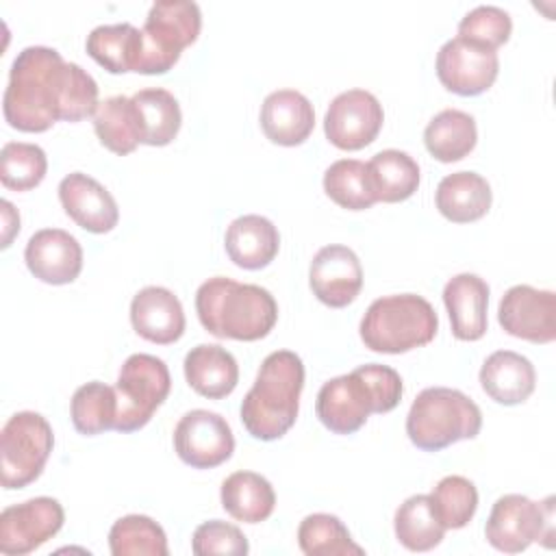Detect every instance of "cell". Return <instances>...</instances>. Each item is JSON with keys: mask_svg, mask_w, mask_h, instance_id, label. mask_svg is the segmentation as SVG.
<instances>
[{"mask_svg": "<svg viewBox=\"0 0 556 556\" xmlns=\"http://www.w3.org/2000/svg\"><path fill=\"white\" fill-rule=\"evenodd\" d=\"M130 324L141 339L169 345L185 332V311L169 289L150 285L135 293L130 302Z\"/></svg>", "mask_w": 556, "mask_h": 556, "instance_id": "obj_19", "label": "cell"}, {"mask_svg": "<svg viewBox=\"0 0 556 556\" xmlns=\"http://www.w3.org/2000/svg\"><path fill=\"white\" fill-rule=\"evenodd\" d=\"M70 415H72L74 428L85 437L115 430V421H117L115 387H109L100 380H91L78 387L72 395Z\"/></svg>", "mask_w": 556, "mask_h": 556, "instance_id": "obj_33", "label": "cell"}, {"mask_svg": "<svg viewBox=\"0 0 556 556\" xmlns=\"http://www.w3.org/2000/svg\"><path fill=\"white\" fill-rule=\"evenodd\" d=\"M497 72V50L458 35L445 41L437 54V76L441 85L458 96L484 93L495 83Z\"/></svg>", "mask_w": 556, "mask_h": 556, "instance_id": "obj_13", "label": "cell"}, {"mask_svg": "<svg viewBox=\"0 0 556 556\" xmlns=\"http://www.w3.org/2000/svg\"><path fill=\"white\" fill-rule=\"evenodd\" d=\"M476 119L458 109H443L428 122L424 130L426 150L441 163L465 159L476 148Z\"/></svg>", "mask_w": 556, "mask_h": 556, "instance_id": "obj_29", "label": "cell"}, {"mask_svg": "<svg viewBox=\"0 0 556 556\" xmlns=\"http://www.w3.org/2000/svg\"><path fill=\"white\" fill-rule=\"evenodd\" d=\"M258 119L265 137L285 148L304 143L315 128L313 104L295 89L271 91L263 100Z\"/></svg>", "mask_w": 556, "mask_h": 556, "instance_id": "obj_20", "label": "cell"}, {"mask_svg": "<svg viewBox=\"0 0 556 556\" xmlns=\"http://www.w3.org/2000/svg\"><path fill=\"white\" fill-rule=\"evenodd\" d=\"M130 100L135 106L141 143L161 148L176 139L182 124V113L178 100L167 89L148 87L132 93Z\"/></svg>", "mask_w": 556, "mask_h": 556, "instance_id": "obj_28", "label": "cell"}, {"mask_svg": "<svg viewBox=\"0 0 556 556\" xmlns=\"http://www.w3.org/2000/svg\"><path fill=\"white\" fill-rule=\"evenodd\" d=\"M308 285L313 295L330 308L352 304L363 289V267L356 252L341 243L319 248L311 261Z\"/></svg>", "mask_w": 556, "mask_h": 556, "instance_id": "obj_16", "label": "cell"}, {"mask_svg": "<svg viewBox=\"0 0 556 556\" xmlns=\"http://www.w3.org/2000/svg\"><path fill=\"white\" fill-rule=\"evenodd\" d=\"M482 391L497 404L515 406L526 402L536 384V371L530 358L513 350H497L480 367Z\"/></svg>", "mask_w": 556, "mask_h": 556, "instance_id": "obj_22", "label": "cell"}, {"mask_svg": "<svg viewBox=\"0 0 556 556\" xmlns=\"http://www.w3.org/2000/svg\"><path fill=\"white\" fill-rule=\"evenodd\" d=\"M28 271L48 285H70L83 269V248L74 235L61 228L37 230L24 250Z\"/></svg>", "mask_w": 556, "mask_h": 556, "instance_id": "obj_17", "label": "cell"}, {"mask_svg": "<svg viewBox=\"0 0 556 556\" xmlns=\"http://www.w3.org/2000/svg\"><path fill=\"white\" fill-rule=\"evenodd\" d=\"M0 208H2V248H9L13 237L20 232V215L9 200H2Z\"/></svg>", "mask_w": 556, "mask_h": 556, "instance_id": "obj_41", "label": "cell"}, {"mask_svg": "<svg viewBox=\"0 0 556 556\" xmlns=\"http://www.w3.org/2000/svg\"><path fill=\"white\" fill-rule=\"evenodd\" d=\"M497 321L510 337L552 343L556 339V295L547 289L515 285L500 300Z\"/></svg>", "mask_w": 556, "mask_h": 556, "instance_id": "obj_15", "label": "cell"}, {"mask_svg": "<svg viewBox=\"0 0 556 556\" xmlns=\"http://www.w3.org/2000/svg\"><path fill=\"white\" fill-rule=\"evenodd\" d=\"M98 83L48 46L17 52L2 96L4 119L22 132H46L56 122H80L98 109Z\"/></svg>", "mask_w": 556, "mask_h": 556, "instance_id": "obj_1", "label": "cell"}, {"mask_svg": "<svg viewBox=\"0 0 556 556\" xmlns=\"http://www.w3.org/2000/svg\"><path fill=\"white\" fill-rule=\"evenodd\" d=\"M382 122L384 111L374 93L348 89L330 102L324 117V132L339 150H361L378 137Z\"/></svg>", "mask_w": 556, "mask_h": 556, "instance_id": "obj_14", "label": "cell"}, {"mask_svg": "<svg viewBox=\"0 0 556 556\" xmlns=\"http://www.w3.org/2000/svg\"><path fill=\"white\" fill-rule=\"evenodd\" d=\"M224 510L243 523H261L276 508V493L267 478L256 471H235L222 482Z\"/></svg>", "mask_w": 556, "mask_h": 556, "instance_id": "obj_27", "label": "cell"}, {"mask_svg": "<svg viewBox=\"0 0 556 556\" xmlns=\"http://www.w3.org/2000/svg\"><path fill=\"white\" fill-rule=\"evenodd\" d=\"M187 384L202 397L222 400L230 395L239 382V365L235 356L215 343L191 348L182 363Z\"/></svg>", "mask_w": 556, "mask_h": 556, "instance_id": "obj_24", "label": "cell"}, {"mask_svg": "<svg viewBox=\"0 0 556 556\" xmlns=\"http://www.w3.org/2000/svg\"><path fill=\"white\" fill-rule=\"evenodd\" d=\"M434 513L445 530L465 528L478 508V489L465 476H445L430 493Z\"/></svg>", "mask_w": 556, "mask_h": 556, "instance_id": "obj_38", "label": "cell"}, {"mask_svg": "<svg viewBox=\"0 0 556 556\" xmlns=\"http://www.w3.org/2000/svg\"><path fill=\"white\" fill-rule=\"evenodd\" d=\"M93 130L100 143L117 156L130 154L141 143L135 106L128 96L102 100L93 113Z\"/></svg>", "mask_w": 556, "mask_h": 556, "instance_id": "obj_32", "label": "cell"}, {"mask_svg": "<svg viewBox=\"0 0 556 556\" xmlns=\"http://www.w3.org/2000/svg\"><path fill=\"white\" fill-rule=\"evenodd\" d=\"M54 447L48 419L35 410H20L9 417L0 434V482L7 491L35 482Z\"/></svg>", "mask_w": 556, "mask_h": 556, "instance_id": "obj_8", "label": "cell"}, {"mask_svg": "<svg viewBox=\"0 0 556 556\" xmlns=\"http://www.w3.org/2000/svg\"><path fill=\"white\" fill-rule=\"evenodd\" d=\"M113 556H167L165 530L148 515L119 517L109 530Z\"/></svg>", "mask_w": 556, "mask_h": 556, "instance_id": "obj_36", "label": "cell"}, {"mask_svg": "<svg viewBox=\"0 0 556 556\" xmlns=\"http://www.w3.org/2000/svg\"><path fill=\"white\" fill-rule=\"evenodd\" d=\"M172 389V376L159 356L130 354L119 367L115 395H117V432L141 430L156 408L167 400Z\"/></svg>", "mask_w": 556, "mask_h": 556, "instance_id": "obj_9", "label": "cell"}, {"mask_svg": "<svg viewBox=\"0 0 556 556\" xmlns=\"http://www.w3.org/2000/svg\"><path fill=\"white\" fill-rule=\"evenodd\" d=\"M48 172L46 152L26 141H9L0 150V180L7 189L30 191Z\"/></svg>", "mask_w": 556, "mask_h": 556, "instance_id": "obj_37", "label": "cell"}, {"mask_svg": "<svg viewBox=\"0 0 556 556\" xmlns=\"http://www.w3.org/2000/svg\"><path fill=\"white\" fill-rule=\"evenodd\" d=\"M302 389V358L291 350L267 354L239 410L248 434L258 441H276L285 437L298 419Z\"/></svg>", "mask_w": 556, "mask_h": 556, "instance_id": "obj_4", "label": "cell"}, {"mask_svg": "<svg viewBox=\"0 0 556 556\" xmlns=\"http://www.w3.org/2000/svg\"><path fill=\"white\" fill-rule=\"evenodd\" d=\"M402 378L393 367L367 363L324 382L315 413L330 432L352 434L365 426L371 413L393 410L402 400Z\"/></svg>", "mask_w": 556, "mask_h": 556, "instance_id": "obj_2", "label": "cell"}, {"mask_svg": "<svg viewBox=\"0 0 556 556\" xmlns=\"http://www.w3.org/2000/svg\"><path fill=\"white\" fill-rule=\"evenodd\" d=\"M437 330V311L417 293H395L374 300L358 326L365 348L380 354H404L428 345Z\"/></svg>", "mask_w": 556, "mask_h": 556, "instance_id": "obj_5", "label": "cell"}, {"mask_svg": "<svg viewBox=\"0 0 556 556\" xmlns=\"http://www.w3.org/2000/svg\"><path fill=\"white\" fill-rule=\"evenodd\" d=\"M85 48L87 54L111 74L137 72L143 52V35L128 22L102 24L87 35Z\"/></svg>", "mask_w": 556, "mask_h": 556, "instance_id": "obj_26", "label": "cell"}, {"mask_svg": "<svg viewBox=\"0 0 556 556\" xmlns=\"http://www.w3.org/2000/svg\"><path fill=\"white\" fill-rule=\"evenodd\" d=\"M195 313L206 332L235 341H258L278 321V304L267 289L226 276H213L198 287Z\"/></svg>", "mask_w": 556, "mask_h": 556, "instance_id": "obj_3", "label": "cell"}, {"mask_svg": "<svg viewBox=\"0 0 556 556\" xmlns=\"http://www.w3.org/2000/svg\"><path fill=\"white\" fill-rule=\"evenodd\" d=\"M202 28L200 7L191 0H159L150 7L141 35L143 52L137 74L169 72Z\"/></svg>", "mask_w": 556, "mask_h": 556, "instance_id": "obj_7", "label": "cell"}, {"mask_svg": "<svg viewBox=\"0 0 556 556\" xmlns=\"http://www.w3.org/2000/svg\"><path fill=\"white\" fill-rule=\"evenodd\" d=\"M224 248L237 267L263 269L276 258L280 250V235L267 217L254 213L241 215L226 228Z\"/></svg>", "mask_w": 556, "mask_h": 556, "instance_id": "obj_23", "label": "cell"}, {"mask_svg": "<svg viewBox=\"0 0 556 556\" xmlns=\"http://www.w3.org/2000/svg\"><path fill=\"white\" fill-rule=\"evenodd\" d=\"M443 304L452 334L460 341H478L486 332L489 285L478 274H456L443 287Z\"/></svg>", "mask_w": 556, "mask_h": 556, "instance_id": "obj_21", "label": "cell"}, {"mask_svg": "<svg viewBox=\"0 0 556 556\" xmlns=\"http://www.w3.org/2000/svg\"><path fill=\"white\" fill-rule=\"evenodd\" d=\"M298 543L306 556H363L345 523L328 513H313L300 521Z\"/></svg>", "mask_w": 556, "mask_h": 556, "instance_id": "obj_34", "label": "cell"}, {"mask_svg": "<svg viewBox=\"0 0 556 556\" xmlns=\"http://www.w3.org/2000/svg\"><path fill=\"white\" fill-rule=\"evenodd\" d=\"M59 200L67 217L87 232L104 235L119 222V208L111 191L83 172H72L59 182Z\"/></svg>", "mask_w": 556, "mask_h": 556, "instance_id": "obj_18", "label": "cell"}, {"mask_svg": "<svg viewBox=\"0 0 556 556\" xmlns=\"http://www.w3.org/2000/svg\"><path fill=\"white\" fill-rule=\"evenodd\" d=\"M513 20L510 15L495 4H480L471 9L458 22V37L478 41L491 50H497L510 39Z\"/></svg>", "mask_w": 556, "mask_h": 556, "instance_id": "obj_39", "label": "cell"}, {"mask_svg": "<svg viewBox=\"0 0 556 556\" xmlns=\"http://www.w3.org/2000/svg\"><path fill=\"white\" fill-rule=\"evenodd\" d=\"M397 541L410 552H428L443 541L445 528L439 521L430 495H410L400 504L393 519Z\"/></svg>", "mask_w": 556, "mask_h": 556, "instance_id": "obj_31", "label": "cell"}, {"mask_svg": "<svg viewBox=\"0 0 556 556\" xmlns=\"http://www.w3.org/2000/svg\"><path fill=\"white\" fill-rule=\"evenodd\" d=\"M491 185L476 172H454L441 178L434 202L439 213L454 224H469L491 208Z\"/></svg>", "mask_w": 556, "mask_h": 556, "instance_id": "obj_25", "label": "cell"}, {"mask_svg": "<svg viewBox=\"0 0 556 556\" xmlns=\"http://www.w3.org/2000/svg\"><path fill=\"white\" fill-rule=\"evenodd\" d=\"M174 450L185 465L213 469L232 456L235 437L219 413L195 408L178 419L174 428Z\"/></svg>", "mask_w": 556, "mask_h": 556, "instance_id": "obj_11", "label": "cell"}, {"mask_svg": "<svg viewBox=\"0 0 556 556\" xmlns=\"http://www.w3.org/2000/svg\"><path fill=\"white\" fill-rule=\"evenodd\" d=\"M486 541L506 554H519L534 541L554 536V497L534 502L519 493L495 500L486 526Z\"/></svg>", "mask_w": 556, "mask_h": 556, "instance_id": "obj_10", "label": "cell"}, {"mask_svg": "<svg viewBox=\"0 0 556 556\" xmlns=\"http://www.w3.org/2000/svg\"><path fill=\"white\" fill-rule=\"evenodd\" d=\"M371 189L378 202H404L419 187V165L402 150H380L367 163Z\"/></svg>", "mask_w": 556, "mask_h": 556, "instance_id": "obj_30", "label": "cell"}, {"mask_svg": "<svg viewBox=\"0 0 556 556\" xmlns=\"http://www.w3.org/2000/svg\"><path fill=\"white\" fill-rule=\"evenodd\" d=\"M191 549L195 556H208V554H232L243 556L248 554L250 545L245 534L222 519L204 521L195 528L191 539Z\"/></svg>", "mask_w": 556, "mask_h": 556, "instance_id": "obj_40", "label": "cell"}, {"mask_svg": "<svg viewBox=\"0 0 556 556\" xmlns=\"http://www.w3.org/2000/svg\"><path fill=\"white\" fill-rule=\"evenodd\" d=\"M326 195L348 211H365L374 206L376 193L371 189L367 163L358 159H339L324 172Z\"/></svg>", "mask_w": 556, "mask_h": 556, "instance_id": "obj_35", "label": "cell"}, {"mask_svg": "<svg viewBox=\"0 0 556 556\" xmlns=\"http://www.w3.org/2000/svg\"><path fill=\"white\" fill-rule=\"evenodd\" d=\"M65 521L63 506L54 497H30L0 513V552L26 556L50 541Z\"/></svg>", "mask_w": 556, "mask_h": 556, "instance_id": "obj_12", "label": "cell"}, {"mask_svg": "<svg viewBox=\"0 0 556 556\" xmlns=\"http://www.w3.org/2000/svg\"><path fill=\"white\" fill-rule=\"evenodd\" d=\"M482 428L478 404L458 389H424L406 415V434L424 452H439L456 441L476 439Z\"/></svg>", "mask_w": 556, "mask_h": 556, "instance_id": "obj_6", "label": "cell"}]
</instances>
